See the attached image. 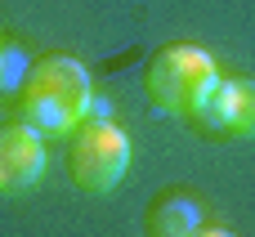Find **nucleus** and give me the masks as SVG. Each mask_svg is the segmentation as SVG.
<instances>
[{
    "label": "nucleus",
    "instance_id": "1",
    "mask_svg": "<svg viewBox=\"0 0 255 237\" xmlns=\"http://www.w3.org/2000/svg\"><path fill=\"white\" fill-rule=\"evenodd\" d=\"M94 103V85L81 58L72 54H40L22 85H18V112L27 125H36L40 134H67L90 117Z\"/></svg>",
    "mask_w": 255,
    "mask_h": 237
},
{
    "label": "nucleus",
    "instance_id": "2",
    "mask_svg": "<svg viewBox=\"0 0 255 237\" xmlns=\"http://www.w3.org/2000/svg\"><path fill=\"white\" fill-rule=\"evenodd\" d=\"M215 81H220L215 58L202 45H193V40L161 45L148 58V67H143V94L166 117H193L206 103V94H211Z\"/></svg>",
    "mask_w": 255,
    "mask_h": 237
},
{
    "label": "nucleus",
    "instance_id": "3",
    "mask_svg": "<svg viewBox=\"0 0 255 237\" xmlns=\"http://www.w3.org/2000/svg\"><path fill=\"white\" fill-rule=\"evenodd\" d=\"M130 170V139L103 117H85L67 130V175L81 193H112Z\"/></svg>",
    "mask_w": 255,
    "mask_h": 237
},
{
    "label": "nucleus",
    "instance_id": "4",
    "mask_svg": "<svg viewBox=\"0 0 255 237\" xmlns=\"http://www.w3.org/2000/svg\"><path fill=\"white\" fill-rule=\"evenodd\" d=\"M45 179V134L27 121H0V197H18Z\"/></svg>",
    "mask_w": 255,
    "mask_h": 237
},
{
    "label": "nucleus",
    "instance_id": "5",
    "mask_svg": "<svg viewBox=\"0 0 255 237\" xmlns=\"http://www.w3.org/2000/svg\"><path fill=\"white\" fill-rule=\"evenodd\" d=\"M193 121L211 134L255 139V81L251 76H220L206 94V103L193 112Z\"/></svg>",
    "mask_w": 255,
    "mask_h": 237
},
{
    "label": "nucleus",
    "instance_id": "6",
    "mask_svg": "<svg viewBox=\"0 0 255 237\" xmlns=\"http://www.w3.org/2000/svg\"><path fill=\"white\" fill-rule=\"evenodd\" d=\"M202 220H206V211L188 188H166L148 202L143 229H148V237H193L202 229Z\"/></svg>",
    "mask_w": 255,
    "mask_h": 237
},
{
    "label": "nucleus",
    "instance_id": "7",
    "mask_svg": "<svg viewBox=\"0 0 255 237\" xmlns=\"http://www.w3.org/2000/svg\"><path fill=\"white\" fill-rule=\"evenodd\" d=\"M193 237H238V233H229V229H220V224H202Z\"/></svg>",
    "mask_w": 255,
    "mask_h": 237
},
{
    "label": "nucleus",
    "instance_id": "8",
    "mask_svg": "<svg viewBox=\"0 0 255 237\" xmlns=\"http://www.w3.org/2000/svg\"><path fill=\"white\" fill-rule=\"evenodd\" d=\"M0 81H4V49H0Z\"/></svg>",
    "mask_w": 255,
    "mask_h": 237
}]
</instances>
